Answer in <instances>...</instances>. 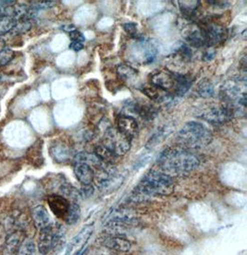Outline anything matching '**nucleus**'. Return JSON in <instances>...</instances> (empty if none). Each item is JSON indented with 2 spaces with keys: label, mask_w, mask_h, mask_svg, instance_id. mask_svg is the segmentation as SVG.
I'll use <instances>...</instances> for the list:
<instances>
[{
  "label": "nucleus",
  "mask_w": 247,
  "mask_h": 255,
  "mask_svg": "<svg viewBox=\"0 0 247 255\" xmlns=\"http://www.w3.org/2000/svg\"><path fill=\"white\" fill-rule=\"evenodd\" d=\"M158 165L162 172L171 177L183 176L195 170L199 166V159L184 148H168L160 153Z\"/></svg>",
  "instance_id": "1"
},
{
  "label": "nucleus",
  "mask_w": 247,
  "mask_h": 255,
  "mask_svg": "<svg viewBox=\"0 0 247 255\" xmlns=\"http://www.w3.org/2000/svg\"><path fill=\"white\" fill-rule=\"evenodd\" d=\"M174 179L159 171H150L141 179L133 190L131 198L133 201H143L147 198L170 195L174 190Z\"/></svg>",
  "instance_id": "2"
},
{
  "label": "nucleus",
  "mask_w": 247,
  "mask_h": 255,
  "mask_svg": "<svg viewBox=\"0 0 247 255\" xmlns=\"http://www.w3.org/2000/svg\"><path fill=\"white\" fill-rule=\"evenodd\" d=\"M212 139V132L199 122H187L177 135L179 143L190 149H200L208 146Z\"/></svg>",
  "instance_id": "3"
},
{
  "label": "nucleus",
  "mask_w": 247,
  "mask_h": 255,
  "mask_svg": "<svg viewBox=\"0 0 247 255\" xmlns=\"http://www.w3.org/2000/svg\"><path fill=\"white\" fill-rule=\"evenodd\" d=\"M63 230L59 226L50 225L48 228L40 230L37 250L39 254L47 255L63 243Z\"/></svg>",
  "instance_id": "4"
},
{
  "label": "nucleus",
  "mask_w": 247,
  "mask_h": 255,
  "mask_svg": "<svg viewBox=\"0 0 247 255\" xmlns=\"http://www.w3.org/2000/svg\"><path fill=\"white\" fill-rule=\"evenodd\" d=\"M203 31L206 47L213 48V46L224 43L228 36V31L225 27L220 25L209 19H200L197 20Z\"/></svg>",
  "instance_id": "5"
},
{
  "label": "nucleus",
  "mask_w": 247,
  "mask_h": 255,
  "mask_svg": "<svg viewBox=\"0 0 247 255\" xmlns=\"http://www.w3.org/2000/svg\"><path fill=\"white\" fill-rule=\"evenodd\" d=\"M158 52V45L153 40L139 37L135 39V44L132 46L131 57L139 64H150L155 60Z\"/></svg>",
  "instance_id": "6"
},
{
  "label": "nucleus",
  "mask_w": 247,
  "mask_h": 255,
  "mask_svg": "<svg viewBox=\"0 0 247 255\" xmlns=\"http://www.w3.org/2000/svg\"><path fill=\"white\" fill-rule=\"evenodd\" d=\"M132 140L121 133L117 128L109 127L105 131L102 144H104L119 157L129 152L132 145Z\"/></svg>",
  "instance_id": "7"
},
{
  "label": "nucleus",
  "mask_w": 247,
  "mask_h": 255,
  "mask_svg": "<svg viewBox=\"0 0 247 255\" xmlns=\"http://www.w3.org/2000/svg\"><path fill=\"white\" fill-rule=\"evenodd\" d=\"M235 115L234 109L228 105L223 104L221 106L203 109V111H201L197 117L212 124H224L230 122Z\"/></svg>",
  "instance_id": "8"
},
{
  "label": "nucleus",
  "mask_w": 247,
  "mask_h": 255,
  "mask_svg": "<svg viewBox=\"0 0 247 255\" xmlns=\"http://www.w3.org/2000/svg\"><path fill=\"white\" fill-rule=\"evenodd\" d=\"M150 83L153 86L159 88L165 93L174 96L175 92V76L174 72L169 70H156L150 74Z\"/></svg>",
  "instance_id": "9"
},
{
  "label": "nucleus",
  "mask_w": 247,
  "mask_h": 255,
  "mask_svg": "<svg viewBox=\"0 0 247 255\" xmlns=\"http://www.w3.org/2000/svg\"><path fill=\"white\" fill-rule=\"evenodd\" d=\"M93 232H94V226L93 225H88V226L84 227L77 234L76 236L70 241L67 249H66L65 255H80L83 251V247L88 242L90 237L92 236Z\"/></svg>",
  "instance_id": "10"
},
{
  "label": "nucleus",
  "mask_w": 247,
  "mask_h": 255,
  "mask_svg": "<svg viewBox=\"0 0 247 255\" xmlns=\"http://www.w3.org/2000/svg\"><path fill=\"white\" fill-rule=\"evenodd\" d=\"M183 35L186 42L196 48L206 47L203 31L197 22L187 25L183 31Z\"/></svg>",
  "instance_id": "11"
},
{
  "label": "nucleus",
  "mask_w": 247,
  "mask_h": 255,
  "mask_svg": "<svg viewBox=\"0 0 247 255\" xmlns=\"http://www.w3.org/2000/svg\"><path fill=\"white\" fill-rule=\"evenodd\" d=\"M47 204L49 205L52 213L57 218L63 219L65 221L70 209V201L61 195L53 194L47 197Z\"/></svg>",
  "instance_id": "12"
},
{
  "label": "nucleus",
  "mask_w": 247,
  "mask_h": 255,
  "mask_svg": "<svg viewBox=\"0 0 247 255\" xmlns=\"http://www.w3.org/2000/svg\"><path fill=\"white\" fill-rule=\"evenodd\" d=\"M100 243L103 247L118 253H127L132 248V244L125 238L110 234L103 237Z\"/></svg>",
  "instance_id": "13"
},
{
  "label": "nucleus",
  "mask_w": 247,
  "mask_h": 255,
  "mask_svg": "<svg viewBox=\"0 0 247 255\" xmlns=\"http://www.w3.org/2000/svg\"><path fill=\"white\" fill-rule=\"evenodd\" d=\"M117 129L133 140L138 132V123L133 116L121 114L117 119Z\"/></svg>",
  "instance_id": "14"
},
{
  "label": "nucleus",
  "mask_w": 247,
  "mask_h": 255,
  "mask_svg": "<svg viewBox=\"0 0 247 255\" xmlns=\"http://www.w3.org/2000/svg\"><path fill=\"white\" fill-rule=\"evenodd\" d=\"M127 109H129L132 113L137 114L145 121L150 122L153 121L158 116L157 109L149 104H143V103L130 102L128 103Z\"/></svg>",
  "instance_id": "15"
},
{
  "label": "nucleus",
  "mask_w": 247,
  "mask_h": 255,
  "mask_svg": "<svg viewBox=\"0 0 247 255\" xmlns=\"http://www.w3.org/2000/svg\"><path fill=\"white\" fill-rule=\"evenodd\" d=\"M73 171L76 179L82 185H89L95 179V172L92 166L82 162H74Z\"/></svg>",
  "instance_id": "16"
},
{
  "label": "nucleus",
  "mask_w": 247,
  "mask_h": 255,
  "mask_svg": "<svg viewBox=\"0 0 247 255\" xmlns=\"http://www.w3.org/2000/svg\"><path fill=\"white\" fill-rule=\"evenodd\" d=\"M32 217L34 227L39 230H44L53 224L48 212L43 205H38L32 209Z\"/></svg>",
  "instance_id": "17"
},
{
  "label": "nucleus",
  "mask_w": 247,
  "mask_h": 255,
  "mask_svg": "<svg viewBox=\"0 0 247 255\" xmlns=\"http://www.w3.org/2000/svg\"><path fill=\"white\" fill-rule=\"evenodd\" d=\"M51 156L58 163H64L70 159V149L64 142H57L52 144L50 148Z\"/></svg>",
  "instance_id": "18"
},
{
  "label": "nucleus",
  "mask_w": 247,
  "mask_h": 255,
  "mask_svg": "<svg viewBox=\"0 0 247 255\" xmlns=\"http://www.w3.org/2000/svg\"><path fill=\"white\" fill-rule=\"evenodd\" d=\"M141 91L150 100H154V101H157V102H166V101L171 99V95L165 93L163 91L159 90V88H157L155 86H153L152 84L143 86Z\"/></svg>",
  "instance_id": "19"
},
{
  "label": "nucleus",
  "mask_w": 247,
  "mask_h": 255,
  "mask_svg": "<svg viewBox=\"0 0 247 255\" xmlns=\"http://www.w3.org/2000/svg\"><path fill=\"white\" fill-rule=\"evenodd\" d=\"M174 76H175V82H176L174 96H184L190 89L193 84V79L189 75L179 74V73H174Z\"/></svg>",
  "instance_id": "20"
},
{
  "label": "nucleus",
  "mask_w": 247,
  "mask_h": 255,
  "mask_svg": "<svg viewBox=\"0 0 247 255\" xmlns=\"http://www.w3.org/2000/svg\"><path fill=\"white\" fill-rule=\"evenodd\" d=\"M94 154L98 159L101 161L102 163L108 164V165L114 164L115 162L118 159V156L102 143L101 144H97L95 147Z\"/></svg>",
  "instance_id": "21"
},
{
  "label": "nucleus",
  "mask_w": 247,
  "mask_h": 255,
  "mask_svg": "<svg viewBox=\"0 0 247 255\" xmlns=\"http://www.w3.org/2000/svg\"><path fill=\"white\" fill-rule=\"evenodd\" d=\"M179 6L184 17L186 19H194L197 18V10L200 6V2L199 1H180Z\"/></svg>",
  "instance_id": "22"
},
{
  "label": "nucleus",
  "mask_w": 247,
  "mask_h": 255,
  "mask_svg": "<svg viewBox=\"0 0 247 255\" xmlns=\"http://www.w3.org/2000/svg\"><path fill=\"white\" fill-rule=\"evenodd\" d=\"M17 255H37V246L33 240L26 238L19 245Z\"/></svg>",
  "instance_id": "23"
},
{
  "label": "nucleus",
  "mask_w": 247,
  "mask_h": 255,
  "mask_svg": "<svg viewBox=\"0 0 247 255\" xmlns=\"http://www.w3.org/2000/svg\"><path fill=\"white\" fill-rule=\"evenodd\" d=\"M17 21L9 15H1L0 16V36L11 32L16 28Z\"/></svg>",
  "instance_id": "24"
},
{
  "label": "nucleus",
  "mask_w": 247,
  "mask_h": 255,
  "mask_svg": "<svg viewBox=\"0 0 247 255\" xmlns=\"http://www.w3.org/2000/svg\"><path fill=\"white\" fill-rule=\"evenodd\" d=\"M117 72H118L119 77L124 82L132 81V80L135 79L137 77V71H136V70H134L131 66L124 65V64H121V65L118 67Z\"/></svg>",
  "instance_id": "25"
},
{
  "label": "nucleus",
  "mask_w": 247,
  "mask_h": 255,
  "mask_svg": "<svg viewBox=\"0 0 247 255\" xmlns=\"http://www.w3.org/2000/svg\"><path fill=\"white\" fill-rule=\"evenodd\" d=\"M80 217H81V209L79 204L76 203H71L68 215L65 219V222L70 226L75 225L79 221Z\"/></svg>",
  "instance_id": "26"
},
{
  "label": "nucleus",
  "mask_w": 247,
  "mask_h": 255,
  "mask_svg": "<svg viewBox=\"0 0 247 255\" xmlns=\"http://www.w3.org/2000/svg\"><path fill=\"white\" fill-rule=\"evenodd\" d=\"M197 92L201 97L209 98L214 95V86L209 81L205 80L198 84Z\"/></svg>",
  "instance_id": "27"
},
{
  "label": "nucleus",
  "mask_w": 247,
  "mask_h": 255,
  "mask_svg": "<svg viewBox=\"0 0 247 255\" xmlns=\"http://www.w3.org/2000/svg\"><path fill=\"white\" fill-rule=\"evenodd\" d=\"M175 55L180 57L182 60L190 61L192 58V50L188 45L182 44L175 49Z\"/></svg>",
  "instance_id": "28"
},
{
  "label": "nucleus",
  "mask_w": 247,
  "mask_h": 255,
  "mask_svg": "<svg viewBox=\"0 0 247 255\" xmlns=\"http://www.w3.org/2000/svg\"><path fill=\"white\" fill-rule=\"evenodd\" d=\"M165 136H167L166 131H165L164 129H160L157 133L154 134L153 137H151V139L148 140V142L146 143V148L152 149L156 145H158V143H159L160 141H162L166 138Z\"/></svg>",
  "instance_id": "29"
},
{
  "label": "nucleus",
  "mask_w": 247,
  "mask_h": 255,
  "mask_svg": "<svg viewBox=\"0 0 247 255\" xmlns=\"http://www.w3.org/2000/svg\"><path fill=\"white\" fill-rule=\"evenodd\" d=\"M55 4H56V2H54V1H35V2H32L31 6L33 9L38 10L41 8L52 7V6H55Z\"/></svg>",
  "instance_id": "30"
},
{
  "label": "nucleus",
  "mask_w": 247,
  "mask_h": 255,
  "mask_svg": "<svg viewBox=\"0 0 247 255\" xmlns=\"http://www.w3.org/2000/svg\"><path fill=\"white\" fill-rule=\"evenodd\" d=\"M123 29L124 31L130 34L132 37L136 38V34H137V24L133 23V22H127L123 24Z\"/></svg>",
  "instance_id": "31"
},
{
  "label": "nucleus",
  "mask_w": 247,
  "mask_h": 255,
  "mask_svg": "<svg viewBox=\"0 0 247 255\" xmlns=\"http://www.w3.org/2000/svg\"><path fill=\"white\" fill-rule=\"evenodd\" d=\"M70 38L72 40V42H79V43H83L85 41V37L83 36L82 32L74 30L72 32H69Z\"/></svg>",
  "instance_id": "32"
},
{
  "label": "nucleus",
  "mask_w": 247,
  "mask_h": 255,
  "mask_svg": "<svg viewBox=\"0 0 247 255\" xmlns=\"http://www.w3.org/2000/svg\"><path fill=\"white\" fill-rule=\"evenodd\" d=\"M114 252L110 251V250L107 249L105 247L102 246L101 248H97V249L92 251L91 254H87L85 255H113Z\"/></svg>",
  "instance_id": "33"
},
{
  "label": "nucleus",
  "mask_w": 247,
  "mask_h": 255,
  "mask_svg": "<svg viewBox=\"0 0 247 255\" xmlns=\"http://www.w3.org/2000/svg\"><path fill=\"white\" fill-rule=\"evenodd\" d=\"M93 193H94V188L91 184L82 186V190L80 191V195L85 198L90 197Z\"/></svg>",
  "instance_id": "34"
},
{
  "label": "nucleus",
  "mask_w": 247,
  "mask_h": 255,
  "mask_svg": "<svg viewBox=\"0 0 247 255\" xmlns=\"http://www.w3.org/2000/svg\"><path fill=\"white\" fill-rule=\"evenodd\" d=\"M216 51L213 48H209L204 54L203 59L205 61H210L215 58Z\"/></svg>",
  "instance_id": "35"
},
{
  "label": "nucleus",
  "mask_w": 247,
  "mask_h": 255,
  "mask_svg": "<svg viewBox=\"0 0 247 255\" xmlns=\"http://www.w3.org/2000/svg\"><path fill=\"white\" fill-rule=\"evenodd\" d=\"M208 3H209L210 5H214V6L222 7V8H225L231 5L230 2H227V1H208Z\"/></svg>",
  "instance_id": "36"
},
{
  "label": "nucleus",
  "mask_w": 247,
  "mask_h": 255,
  "mask_svg": "<svg viewBox=\"0 0 247 255\" xmlns=\"http://www.w3.org/2000/svg\"><path fill=\"white\" fill-rule=\"evenodd\" d=\"M70 48L74 51H80L83 48V44L79 42H71L70 45Z\"/></svg>",
  "instance_id": "37"
},
{
  "label": "nucleus",
  "mask_w": 247,
  "mask_h": 255,
  "mask_svg": "<svg viewBox=\"0 0 247 255\" xmlns=\"http://www.w3.org/2000/svg\"><path fill=\"white\" fill-rule=\"evenodd\" d=\"M6 48V43H5V41L0 37V55L2 54V52L4 51Z\"/></svg>",
  "instance_id": "38"
},
{
  "label": "nucleus",
  "mask_w": 247,
  "mask_h": 255,
  "mask_svg": "<svg viewBox=\"0 0 247 255\" xmlns=\"http://www.w3.org/2000/svg\"><path fill=\"white\" fill-rule=\"evenodd\" d=\"M241 69L243 70V71H247V58L246 57H244V58L241 60Z\"/></svg>",
  "instance_id": "39"
},
{
  "label": "nucleus",
  "mask_w": 247,
  "mask_h": 255,
  "mask_svg": "<svg viewBox=\"0 0 247 255\" xmlns=\"http://www.w3.org/2000/svg\"><path fill=\"white\" fill-rule=\"evenodd\" d=\"M0 80H1V75H0Z\"/></svg>",
  "instance_id": "40"
}]
</instances>
